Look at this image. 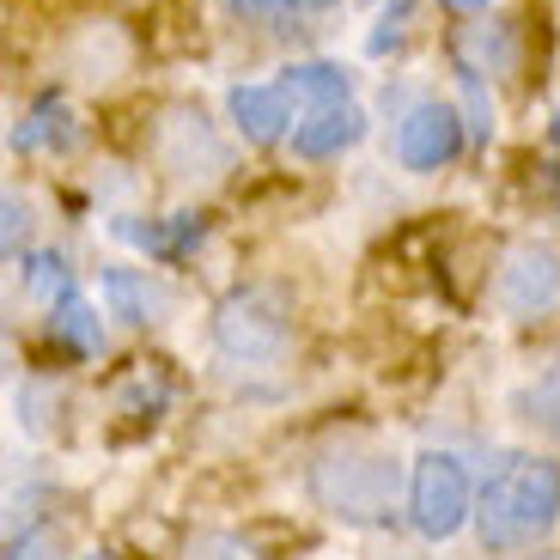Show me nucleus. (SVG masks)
Segmentation results:
<instances>
[{
    "mask_svg": "<svg viewBox=\"0 0 560 560\" xmlns=\"http://www.w3.org/2000/svg\"><path fill=\"white\" fill-rule=\"evenodd\" d=\"M128 244H140V250H153V256H177L189 250V244L201 238V220H189V213H171L165 225H116Z\"/></svg>",
    "mask_w": 560,
    "mask_h": 560,
    "instance_id": "14",
    "label": "nucleus"
},
{
    "mask_svg": "<svg viewBox=\"0 0 560 560\" xmlns=\"http://www.w3.org/2000/svg\"><path fill=\"white\" fill-rule=\"evenodd\" d=\"M25 287H31V299H43V305H61V299L73 293V268H68V256H56V250L31 256V262H25Z\"/></svg>",
    "mask_w": 560,
    "mask_h": 560,
    "instance_id": "15",
    "label": "nucleus"
},
{
    "mask_svg": "<svg viewBox=\"0 0 560 560\" xmlns=\"http://www.w3.org/2000/svg\"><path fill=\"white\" fill-rule=\"evenodd\" d=\"M365 135V110L360 104H317V110L305 116V122L293 128V153L299 159H336L341 147H353V140Z\"/></svg>",
    "mask_w": 560,
    "mask_h": 560,
    "instance_id": "8",
    "label": "nucleus"
},
{
    "mask_svg": "<svg viewBox=\"0 0 560 560\" xmlns=\"http://www.w3.org/2000/svg\"><path fill=\"white\" fill-rule=\"evenodd\" d=\"M213 348L238 365H268L287 353V317L262 293H232L213 311Z\"/></svg>",
    "mask_w": 560,
    "mask_h": 560,
    "instance_id": "4",
    "label": "nucleus"
},
{
    "mask_svg": "<svg viewBox=\"0 0 560 560\" xmlns=\"http://www.w3.org/2000/svg\"><path fill=\"white\" fill-rule=\"evenodd\" d=\"M457 147H463V116L451 110V104H415V110L402 116V128H396V159H402L408 171L451 165Z\"/></svg>",
    "mask_w": 560,
    "mask_h": 560,
    "instance_id": "7",
    "label": "nucleus"
},
{
    "mask_svg": "<svg viewBox=\"0 0 560 560\" xmlns=\"http://www.w3.org/2000/svg\"><path fill=\"white\" fill-rule=\"evenodd\" d=\"M232 122H238L244 140H256V147H268V140L287 135V122H293V98L280 92V85H232Z\"/></svg>",
    "mask_w": 560,
    "mask_h": 560,
    "instance_id": "9",
    "label": "nucleus"
},
{
    "mask_svg": "<svg viewBox=\"0 0 560 560\" xmlns=\"http://www.w3.org/2000/svg\"><path fill=\"white\" fill-rule=\"evenodd\" d=\"M98 287H104L110 317H122V323H159V311H165V293H159L140 268H110Z\"/></svg>",
    "mask_w": 560,
    "mask_h": 560,
    "instance_id": "10",
    "label": "nucleus"
},
{
    "mask_svg": "<svg viewBox=\"0 0 560 560\" xmlns=\"http://www.w3.org/2000/svg\"><path fill=\"white\" fill-rule=\"evenodd\" d=\"M469 512H476V505H469V476H463V463L451 457V451H427V457L408 469V518H415V530L433 536V542H445V536L463 530Z\"/></svg>",
    "mask_w": 560,
    "mask_h": 560,
    "instance_id": "3",
    "label": "nucleus"
},
{
    "mask_svg": "<svg viewBox=\"0 0 560 560\" xmlns=\"http://www.w3.org/2000/svg\"><path fill=\"white\" fill-rule=\"evenodd\" d=\"M280 92H287V98H311V110H317V104H341L348 98V73H341L336 61H299V68H287Z\"/></svg>",
    "mask_w": 560,
    "mask_h": 560,
    "instance_id": "13",
    "label": "nucleus"
},
{
    "mask_svg": "<svg viewBox=\"0 0 560 560\" xmlns=\"http://www.w3.org/2000/svg\"><path fill=\"white\" fill-rule=\"evenodd\" d=\"M0 560H68V542H61V530L37 524V530H25L19 542L0 548Z\"/></svg>",
    "mask_w": 560,
    "mask_h": 560,
    "instance_id": "17",
    "label": "nucleus"
},
{
    "mask_svg": "<svg viewBox=\"0 0 560 560\" xmlns=\"http://www.w3.org/2000/svg\"><path fill=\"white\" fill-rule=\"evenodd\" d=\"M73 140H80V122H73V110L61 98H43L37 110L25 116V122L13 128V147L19 153H43V147H49V153H68Z\"/></svg>",
    "mask_w": 560,
    "mask_h": 560,
    "instance_id": "11",
    "label": "nucleus"
},
{
    "mask_svg": "<svg viewBox=\"0 0 560 560\" xmlns=\"http://www.w3.org/2000/svg\"><path fill=\"white\" fill-rule=\"evenodd\" d=\"M85 560H110V555H85Z\"/></svg>",
    "mask_w": 560,
    "mask_h": 560,
    "instance_id": "23",
    "label": "nucleus"
},
{
    "mask_svg": "<svg viewBox=\"0 0 560 560\" xmlns=\"http://www.w3.org/2000/svg\"><path fill=\"white\" fill-rule=\"evenodd\" d=\"M159 165L171 171V177H213V171L225 165V147L220 135H213V122L201 110H189V104H177V110H165V122H159Z\"/></svg>",
    "mask_w": 560,
    "mask_h": 560,
    "instance_id": "6",
    "label": "nucleus"
},
{
    "mask_svg": "<svg viewBox=\"0 0 560 560\" xmlns=\"http://www.w3.org/2000/svg\"><path fill=\"white\" fill-rule=\"evenodd\" d=\"M530 420H542L548 433L560 439V360L548 365L542 378H536V390H530Z\"/></svg>",
    "mask_w": 560,
    "mask_h": 560,
    "instance_id": "19",
    "label": "nucleus"
},
{
    "mask_svg": "<svg viewBox=\"0 0 560 560\" xmlns=\"http://www.w3.org/2000/svg\"><path fill=\"white\" fill-rule=\"evenodd\" d=\"M183 560H256V548L244 536H225V530H208L183 548Z\"/></svg>",
    "mask_w": 560,
    "mask_h": 560,
    "instance_id": "18",
    "label": "nucleus"
},
{
    "mask_svg": "<svg viewBox=\"0 0 560 560\" xmlns=\"http://www.w3.org/2000/svg\"><path fill=\"white\" fill-rule=\"evenodd\" d=\"M232 13H238V19H275L280 0H232Z\"/></svg>",
    "mask_w": 560,
    "mask_h": 560,
    "instance_id": "20",
    "label": "nucleus"
},
{
    "mask_svg": "<svg viewBox=\"0 0 560 560\" xmlns=\"http://www.w3.org/2000/svg\"><path fill=\"white\" fill-rule=\"evenodd\" d=\"M31 238V201L13 196V189H0V256H19Z\"/></svg>",
    "mask_w": 560,
    "mask_h": 560,
    "instance_id": "16",
    "label": "nucleus"
},
{
    "mask_svg": "<svg viewBox=\"0 0 560 560\" xmlns=\"http://www.w3.org/2000/svg\"><path fill=\"white\" fill-rule=\"evenodd\" d=\"M49 336L68 341L73 353H104V323H98V311L85 305L80 293H68L56 311H49Z\"/></svg>",
    "mask_w": 560,
    "mask_h": 560,
    "instance_id": "12",
    "label": "nucleus"
},
{
    "mask_svg": "<svg viewBox=\"0 0 560 560\" xmlns=\"http://www.w3.org/2000/svg\"><path fill=\"white\" fill-rule=\"evenodd\" d=\"M469 518H476V530L488 548L536 542V536L560 518V469L555 463H536V457L505 463L500 476L488 481V493H481V505Z\"/></svg>",
    "mask_w": 560,
    "mask_h": 560,
    "instance_id": "1",
    "label": "nucleus"
},
{
    "mask_svg": "<svg viewBox=\"0 0 560 560\" xmlns=\"http://www.w3.org/2000/svg\"><path fill=\"white\" fill-rule=\"evenodd\" d=\"M280 7H287V13H329L336 0H280Z\"/></svg>",
    "mask_w": 560,
    "mask_h": 560,
    "instance_id": "21",
    "label": "nucleus"
},
{
    "mask_svg": "<svg viewBox=\"0 0 560 560\" xmlns=\"http://www.w3.org/2000/svg\"><path fill=\"white\" fill-rule=\"evenodd\" d=\"M311 493L341 524H384L396 512V493H402V463L390 451H365V445L323 451L317 469H311Z\"/></svg>",
    "mask_w": 560,
    "mask_h": 560,
    "instance_id": "2",
    "label": "nucleus"
},
{
    "mask_svg": "<svg viewBox=\"0 0 560 560\" xmlns=\"http://www.w3.org/2000/svg\"><path fill=\"white\" fill-rule=\"evenodd\" d=\"M451 7H457V13H476V7H488V0H451Z\"/></svg>",
    "mask_w": 560,
    "mask_h": 560,
    "instance_id": "22",
    "label": "nucleus"
},
{
    "mask_svg": "<svg viewBox=\"0 0 560 560\" xmlns=\"http://www.w3.org/2000/svg\"><path fill=\"white\" fill-rule=\"evenodd\" d=\"M493 299H500L505 317H548L560 305V250L548 244H518V250L500 262V280H493Z\"/></svg>",
    "mask_w": 560,
    "mask_h": 560,
    "instance_id": "5",
    "label": "nucleus"
}]
</instances>
